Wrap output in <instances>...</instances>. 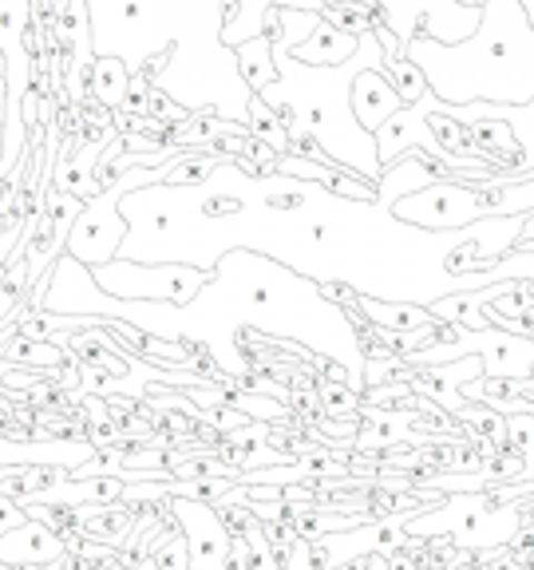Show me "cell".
<instances>
[{
  "instance_id": "18",
  "label": "cell",
  "mask_w": 534,
  "mask_h": 570,
  "mask_svg": "<svg viewBox=\"0 0 534 570\" xmlns=\"http://www.w3.org/2000/svg\"><path fill=\"white\" fill-rule=\"evenodd\" d=\"M317 396H320V412H325V416H333V420L360 416V392H353L348 384L317 381Z\"/></svg>"
},
{
  "instance_id": "4",
  "label": "cell",
  "mask_w": 534,
  "mask_h": 570,
  "mask_svg": "<svg viewBox=\"0 0 534 570\" xmlns=\"http://www.w3.org/2000/svg\"><path fill=\"white\" fill-rule=\"evenodd\" d=\"M190 147H182L178 155H170L162 167H131V170H119L103 183L96 198H88L80 210V218L71 223V234H68V246L63 254H71L76 262H83L88 269L96 266H107V262L119 258V246L127 238V218L119 214V203H123L131 190H142V187H155V183H167L170 170L178 163L187 159Z\"/></svg>"
},
{
  "instance_id": "19",
  "label": "cell",
  "mask_w": 534,
  "mask_h": 570,
  "mask_svg": "<svg viewBox=\"0 0 534 570\" xmlns=\"http://www.w3.org/2000/svg\"><path fill=\"white\" fill-rule=\"evenodd\" d=\"M388 80H392V88H396V96L404 99V107L416 104L419 96H427V80L419 76V68L408 60V56H400V60L392 63V68H388Z\"/></svg>"
},
{
  "instance_id": "5",
  "label": "cell",
  "mask_w": 534,
  "mask_h": 570,
  "mask_svg": "<svg viewBox=\"0 0 534 570\" xmlns=\"http://www.w3.org/2000/svg\"><path fill=\"white\" fill-rule=\"evenodd\" d=\"M91 277L111 297H123V302H167V305H190L202 294V285L210 282V274L195 266H178V262L147 266V262H127V258L96 266Z\"/></svg>"
},
{
  "instance_id": "15",
  "label": "cell",
  "mask_w": 534,
  "mask_h": 570,
  "mask_svg": "<svg viewBox=\"0 0 534 570\" xmlns=\"http://www.w3.org/2000/svg\"><path fill=\"white\" fill-rule=\"evenodd\" d=\"M88 96H96L99 107L107 111H123L127 96H131V76L119 60H96L88 71Z\"/></svg>"
},
{
  "instance_id": "8",
  "label": "cell",
  "mask_w": 534,
  "mask_h": 570,
  "mask_svg": "<svg viewBox=\"0 0 534 570\" xmlns=\"http://www.w3.org/2000/svg\"><path fill=\"white\" fill-rule=\"evenodd\" d=\"M96 455L88 436H0V468H63L76 472Z\"/></svg>"
},
{
  "instance_id": "24",
  "label": "cell",
  "mask_w": 534,
  "mask_h": 570,
  "mask_svg": "<svg viewBox=\"0 0 534 570\" xmlns=\"http://www.w3.org/2000/svg\"><path fill=\"white\" fill-rule=\"evenodd\" d=\"M455 4H463V9H483L487 0H455Z\"/></svg>"
},
{
  "instance_id": "7",
  "label": "cell",
  "mask_w": 534,
  "mask_h": 570,
  "mask_svg": "<svg viewBox=\"0 0 534 570\" xmlns=\"http://www.w3.org/2000/svg\"><path fill=\"white\" fill-rule=\"evenodd\" d=\"M392 214L400 223L416 226V230L427 234H447V230H463V226L483 223L479 198H475L472 178H447V183H432V187L416 190V195H404L392 203Z\"/></svg>"
},
{
  "instance_id": "10",
  "label": "cell",
  "mask_w": 534,
  "mask_h": 570,
  "mask_svg": "<svg viewBox=\"0 0 534 570\" xmlns=\"http://www.w3.org/2000/svg\"><path fill=\"white\" fill-rule=\"evenodd\" d=\"M68 554V539L56 534L52 527L36 523H20L17 531H4L0 534V562H9V567H44V562H56Z\"/></svg>"
},
{
  "instance_id": "2",
  "label": "cell",
  "mask_w": 534,
  "mask_h": 570,
  "mask_svg": "<svg viewBox=\"0 0 534 570\" xmlns=\"http://www.w3.org/2000/svg\"><path fill=\"white\" fill-rule=\"evenodd\" d=\"M274 63L277 80L258 96L285 119L289 155L325 159L333 167L368 178V183H380L384 167L376 159V135H368L353 116V80L365 68L384 71V48L373 28L356 36V52L333 68H313V63L294 60L289 52H277Z\"/></svg>"
},
{
  "instance_id": "13",
  "label": "cell",
  "mask_w": 534,
  "mask_h": 570,
  "mask_svg": "<svg viewBox=\"0 0 534 570\" xmlns=\"http://www.w3.org/2000/svg\"><path fill=\"white\" fill-rule=\"evenodd\" d=\"M353 52H356V36L345 32V28H337V24H329V20L320 17V24L313 28L309 40H305V45H297L289 56H294V60H301V63H313V68H333V63H345Z\"/></svg>"
},
{
  "instance_id": "1",
  "label": "cell",
  "mask_w": 534,
  "mask_h": 570,
  "mask_svg": "<svg viewBox=\"0 0 534 570\" xmlns=\"http://www.w3.org/2000/svg\"><path fill=\"white\" fill-rule=\"evenodd\" d=\"M96 60H119L187 116L249 127V83L222 45L226 0H83Z\"/></svg>"
},
{
  "instance_id": "12",
  "label": "cell",
  "mask_w": 534,
  "mask_h": 570,
  "mask_svg": "<svg viewBox=\"0 0 534 570\" xmlns=\"http://www.w3.org/2000/svg\"><path fill=\"white\" fill-rule=\"evenodd\" d=\"M400 107H404V99L396 96V88H392V80L380 68H365L353 80V116L368 135H376V127L388 116H396Z\"/></svg>"
},
{
  "instance_id": "16",
  "label": "cell",
  "mask_w": 534,
  "mask_h": 570,
  "mask_svg": "<svg viewBox=\"0 0 534 570\" xmlns=\"http://www.w3.org/2000/svg\"><path fill=\"white\" fill-rule=\"evenodd\" d=\"M234 52H238V71H241V80L249 83V91H254V96H258V91H266L269 83L277 80L274 40H269L266 32L254 36V40H246V45H238Z\"/></svg>"
},
{
  "instance_id": "11",
  "label": "cell",
  "mask_w": 534,
  "mask_h": 570,
  "mask_svg": "<svg viewBox=\"0 0 534 570\" xmlns=\"http://www.w3.org/2000/svg\"><path fill=\"white\" fill-rule=\"evenodd\" d=\"M269 9H305L320 12L325 0H226V24H222V45L238 48L254 36L266 32V12Z\"/></svg>"
},
{
  "instance_id": "23",
  "label": "cell",
  "mask_w": 534,
  "mask_h": 570,
  "mask_svg": "<svg viewBox=\"0 0 534 570\" xmlns=\"http://www.w3.org/2000/svg\"><path fill=\"white\" fill-rule=\"evenodd\" d=\"M518 4H523L526 20H531V28H534V0H518Z\"/></svg>"
},
{
  "instance_id": "20",
  "label": "cell",
  "mask_w": 534,
  "mask_h": 570,
  "mask_svg": "<svg viewBox=\"0 0 534 570\" xmlns=\"http://www.w3.org/2000/svg\"><path fill=\"white\" fill-rule=\"evenodd\" d=\"M507 448H515L518 455L534 460V412H515V416H507Z\"/></svg>"
},
{
  "instance_id": "3",
  "label": "cell",
  "mask_w": 534,
  "mask_h": 570,
  "mask_svg": "<svg viewBox=\"0 0 534 570\" xmlns=\"http://www.w3.org/2000/svg\"><path fill=\"white\" fill-rule=\"evenodd\" d=\"M404 56L444 104L523 107L534 99V28L518 0H487L479 28L463 45L416 36Z\"/></svg>"
},
{
  "instance_id": "14",
  "label": "cell",
  "mask_w": 534,
  "mask_h": 570,
  "mask_svg": "<svg viewBox=\"0 0 534 570\" xmlns=\"http://www.w3.org/2000/svg\"><path fill=\"white\" fill-rule=\"evenodd\" d=\"M356 313L376 325V330H388V333H412L419 325H432V309L427 305H412V302H376V297H360L356 302Z\"/></svg>"
},
{
  "instance_id": "6",
  "label": "cell",
  "mask_w": 534,
  "mask_h": 570,
  "mask_svg": "<svg viewBox=\"0 0 534 570\" xmlns=\"http://www.w3.org/2000/svg\"><path fill=\"white\" fill-rule=\"evenodd\" d=\"M373 4L400 48H408L416 36H432L439 45H463L483 20V9H463L455 0H373Z\"/></svg>"
},
{
  "instance_id": "22",
  "label": "cell",
  "mask_w": 534,
  "mask_h": 570,
  "mask_svg": "<svg viewBox=\"0 0 534 570\" xmlns=\"http://www.w3.org/2000/svg\"><path fill=\"white\" fill-rule=\"evenodd\" d=\"M487 570H523V562H518L515 554L503 547V551H498V562H495V567H487Z\"/></svg>"
},
{
  "instance_id": "21",
  "label": "cell",
  "mask_w": 534,
  "mask_h": 570,
  "mask_svg": "<svg viewBox=\"0 0 534 570\" xmlns=\"http://www.w3.org/2000/svg\"><path fill=\"white\" fill-rule=\"evenodd\" d=\"M20 523H28V511L20 508L12 495H0V534L4 531H17Z\"/></svg>"
},
{
  "instance_id": "9",
  "label": "cell",
  "mask_w": 534,
  "mask_h": 570,
  "mask_svg": "<svg viewBox=\"0 0 534 570\" xmlns=\"http://www.w3.org/2000/svg\"><path fill=\"white\" fill-rule=\"evenodd\" d=\"M277 175L317 183V187H325L329 195L353 198V203H376V195H380V190H376V183H368V178L353 175V170H345V167H333V163H325V159H301V155H281V159H277Z\"/></svg>"
},
{
  "instance_id": "17",
  "label": "cell",
  "mask_w": 534,
  "mask_h": 570,
  "mask_svg": "<svg viewBox=\"0 0 534 570\" xmlns=\"http://www.w3.org/2000/svg\"><path fill=\"white\" fill-rule=\"evenodd\" d=\"M249 131H254V139H261L266 147H274L277 155H289V131H285V119L277 116L274 107L261 104V96L249 99Z\"/></svg>"
},
{
  "instance_id": "25",
  "label": "cell",
  "mask_w": 534,
  "mask_h": 570,
  "mask_svg": "<svg viewBox=\"0 0 534 570\" xmlns=\"http://www.w3.org/2000/svg\"><path fill=\"white\" fill-rule=\"evenodd\" d=\"M0 91H4V76H0Z\"/></svg>"
}]
</instances>
